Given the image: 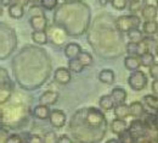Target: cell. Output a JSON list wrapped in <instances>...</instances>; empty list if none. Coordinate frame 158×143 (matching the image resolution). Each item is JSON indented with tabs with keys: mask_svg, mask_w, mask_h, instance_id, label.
Here are the masks:
<instances>
[{
	"mask_svg": "<svg viewBox=\"0 0 158 143\" xmlns=\"http://www.w3.org/2000/svg\"><path fill=\"white\" fill-rule=\"evenodd\" d=\"M85 113L86 114H85L84 123H86V126L89 128H102V127H106V118L102 114V111H100L99 109L90 108Z\"/></svg>",
	"mask_w": 158,
	"mask_h": 143,
	"instance_id": "1",
	"label": "cell"
},
{
	"mask_svg": "<svg viewBox=\"0 0 158 143\" xmlns=\"http://www.w3.org/2000/svg\"><path fill=\"white\" fill-rule=\"evenodd\" d=\"M141 23L140 17H138L135 14L133 15H127V16H119L116 20V26L120 32H129L133 28H138Z\"/></svg>",
	"mask_w": 158,
	"mask_h": 143,
	"instance_id": "2",
	"label": "cell"
},
{
	"mask_svg": "<svg viewBox=\"0 0 158 143\" xmlns=\"http://www.w3.org/2000/svg\"><path fill=\"white\" fill-rule=\"evenodd\" d=\"M146 132H147V125L140 119L133 120L131 123L128 126V133L134 142L141 138H146Z\"/></svg>",
	"mask_w": 158,
	"mask_h": 143,
	"instance_id": "3",
	"label": "cell"
},
{
	"mask_svg": "<svg viewBox=\"0 0 158 143\" xmlns=\"http://www.w3.org/2000/svg\"><path fill=\"white\" fill-rule=\"evenodd\" d=\"M128 83H129L131 89H134V91H142L147 86V76L142 71H140V70L131 71V75L128 78Z\"/></svg>",
	"mask_w": 158,
	"mask_h": 143,
	"instance_id": "4",
	"label": "cell"
},
{
	"mask_svg": "<svg viewBox=\"0 0 158 143\" xmlns=\"http://www.w3.org/2000/svg\"><path fill=\"white\" fill-rule=\"evenodd\" d=\"M49 120H50V123L56 127V128H61L66 125V114L60 110V109H54V110H50V115H49Z\"/></svg>",
	"mask_w": 158,
	"mask_h": 143,
	"instance_id": "5",
	"label": "cell"
},
{
	"mask_svg": "<svg viewBox=\"0 0 158 143\" xmlns=\"http://www.w3.org/2000/svg\"><path fill=\"white\" fill-rule=\"evenodd\" d=\"M29 23L32 26V28L34 31H45L46 27H48V20L44 15H35V16H32Z\"/></svg>",
	"mask_w": 158,
	"mask_h": 143,
	"instance_id": "6",
	"label": "cell"
},
{
	"mask_svg": "<svg viewBox=\"0 0 158 143\" xmlns=\"http://www.w3.org/2000/svg\"><path fill=\"white\" fill-rule=\"evenodd\" d=\"M71 71L66 67H59L55 71V81L60 83V84H67L71 82Z\"/></svg>",
	"mask_w": 158,
	"mask_h": 143,
	"instance_id": "7",
	"label": "cell"
},
{
	"mask_svg": "<svg viewBox=\"0 0 158 143\" xmlns=\"http://www.w3.org/2000/svg\"><path fill=\"white\" fill-rule=\"evenodd\" d=\"M59 101V93L55 91H46L39 98V103L41 105H52Z\"/></svg>",
	"mask_w": 158,
	"mask_h": 143,
	"instance_id": "8",
	"label": "cell"
},
{
	"mask_svg": "<svg viewBox=\"0 0 158 143\" xmlns=\"http://www.w3.org/2000/svg\"><path fill=\"white\" fill-rule=\"evenodd\" d=\"M111 131L114 133V135H123L124 132H127L128 131V123L127 121L124 120V119H114L112 123H111Z\"/></svg>",
	"mask_w": 158,
	"mask_h": 143,
	"instance_id": "9",
	"label": "cell"
},
{
	"mask_svg": "<svg viewBox=\"0 0 158 143\" xmlns=\"http://www.w3.org/2000/svg\"><path fill=\"white\" fill-rule=\"evenodd\" d=\"M129 116H133L135 119H140L145 114V108L141 102H133L129 105Z\"/></svg>",
	"mask_w": 158,
	"mask_h": 143,
	"instance_id": "10",
	"label": "cell"
},
{
	"mask_svg": "<svg viewBox=\"0 0 158 143\" xmlns=\"http://www.w3.org/2000/svg\"><path fill=\"white\" fill-rule=\"evenodd\" d=\"M81 51V47L78 43H68L64 48V55L67 59H76Z\"/></svg>",
	"mask_w": 158,
	"mask_h": 143,
	"instance_id": "11",
	"label": "cell"
},
{
	"mask_svg": "<svg viewBox=\"0 0 158 143\" xmlns=\"http://www.w3.org/2000/svg\"><path fill=\"white\" fill-rule=\"evenodd\" d=\"M9 15L15 20H20L24 15V9L19 2L11 4V5H9Z\"/></svg>",
	"mask_w": 158,
	"mask_h": 143,
	"instance_id": "12",
	"label": "cell"
},
{
	"mask_svg": "<svg viewBox=\"0 0 158 143\" xmlns=\"http://www.w3.org/2000/svg\"><path fill=\"white\" fill-rule=\"evenodd\" d=\"M110 96L112 97V99H113L114 104H122V103H125L127 97H128V94H127L125 89H123V88H118V87H117V88H113Z\"/></svg>",
	"mask_w": 158,
	"mask_h": 143,
	"instance_id": "13",
	"label": "cell"
},
{
	"mask_svg": "<svg viewBox=\"0 0 158 143\" xmlns=\"http://www.w3.org/2000/svg\"><path fill=\"white\" fill-rule=\"evenodd\" d=\"M124 66L127 70L129 71H136L140 69L141 64H140V59L139 56H134V55H129L124 59Z\"/></svg>",
	"mask_w": 158,
	"mask_h": 143,
	"instance_id": "14",
	"label": "cell"
},
{
	"mask_svg": "<svg viewBox=\"0 0 158 143\" xmlns=\"http://www.w3.org/2000/svg\"><path fill=\"white\" fill-rule=\"evenodd\" d=\"M33 115H34L37 119H39V120H46V119H49L50 109H49L48 105H41V104H40V105L34 108Z\"/></svg>",
	"mask_w": 158,
	"mask_h": 143,
	"instance_id": "15",
	"label": "cell"
},
{
	"mask_svg": "<svg viewBox=\"0 0 158 143\" xmlns=\"http://www.w3.org/2000/svg\"><path fill=\"white\" fill-rule=\"evenodd\" d=\"M114 78H116V75L110 69H105V70H102L99 74L100 82H102L105 84H112L114 82Z\"/></svg>",
	"mask_w": 158,
	"mask_h": 143,
	"instance_id": "16",
	"label": "cell"
},
{
	"mask_svg": "<svg viewBox=\"0 0 158 143\" xmlns=\"http://www.w3.org/2000/svg\"><path fill=\"white\" fill-rule=\"evenodd\" d=\"M114 115L117 119H127L129 116V106L125 104V103H122V104H116L114 108Z\"/></svg>",
	"mask_w": 158,
	"mask_h": 143,
	"instance_id": "17",
	"label": "cell"
},
{
	"mask_svg": "<svg viewBox=\"0 0 158 143\" xmlns=\"http://www.w3.org/2000/svg\"><path fill=\"white\" fill-rule=\"evenodd\" d=\"M141 15H142V17L146 21L156 20V17H157V6H155V5H148V4H147V5L142 9Z\"/></svg>",
	"mask_w": 158,
	"mask_h": 143,
	"instance_id": "18",
	"label": "cell"
},
{
	"mask_svg": "<svg viewBox=\"0 0 158 143\" xmlns=\"http://www.w3.org/2000/svg\"><path fill=\"white\" fill-rule=\"evenodd\" d=\"M142 32L146 34H156L158 33V22L156 20H147L143 22Z\"/></svg>",
	"mask_w": 158,
	"mask_h": 143,
	"instance_id": "19",
	"label": "cell"
},
{
	"mask_svg": "<svg viewBox=\"0 0 158 143\" xmlns=\"http://www.w3.org/2000/svg\"><path fill=\"white\" fill-rule=\"evenodd\" d=\"M147 5V0H131L129 2V6H128V10L131 12V14H138L141 12L142 9Z\"/></svg>",
	"mask_w": 158,
	"mask_h": 143,
	"instance_id": "20",
	"label": "cell"
},
{
	"mask_svg": "<svg viewBox=\"0 0 158 143\" xmlns=\"http://www.w3.org/2000/svg\"><path fill=\"white\" fill-rule=\"evenodd\" d=\"M127 36L129 38V42L131 43H140L142 42L145 38H143V32L139 28H133L130 29L129 32H127Z\"/></svg>",
	"mask_w": 158,
	"mask_h": 143,
	"instance_id": "21",
	"label": "cell"
},
{
	"mask_svg": "<svg viewBox=\"0 0 158 143\" xmlns=\"http://www.w3.org/2000/svg\"><path fill=\"white\" fill-rule=\"evenodd\" d=\"M99 105L102 110H105V111H110V110H112V109L114 108L116 104H114V102H113V99H112L111 96H103V97L100 98Z\"/></svg>",
	"mask_w": 158,
	"mask_h": 143,
	"instance_id": "22",
	"label": "cell"
},
{
	"mask_svg": "<svg viewBox=\"0 0 158 143\" xmlns=\"http://www.w3.org/2000/svg\"><path fill=\"white\" fill-rule=\"evenodd\" d=\"M32 39H33L34 43L43 45V44H46L48 43V34H46L45 31H33Z\"/></svg>",
	"mask_w": 158,
	"mask_h": 143,
	"instance_id": "23",
	"label": "cell"
},
{
	"mask_svg": "<svg viewBox=\"0 0 158 143\" xmlns=\"http://www.w3.org/2000/svg\"><path fill=\"white\" fill-rule=\"evenodd\" d=\"M77 59L81 62V65H83L84 67H85V66H90V65L93 64V61H94L93 55H91L89 51H84V50H81V51L79 53V55L77 56Z\"/></svg>",
	"mask_w": 158,
	"mask_h": 143,
	"instance_id": "24",
	"label": "cell"
},
{
	"mask_svg": "<svg viewBox=\"0 0 158 143\" xmlns=\"http://www.w3.org/2000/svg\"><path fill=\"white\" fill-rule=\"evenodd\" d=\"M139 59H140L141 66H145V67H150V66L155 62V56H153V54L150 53V51H147V53L140 55Z\"/></svg>",
	"mask_w": 158,
	"mask_h": 143,
	"instance_id": "25",
	"label": "cell"
},
{
	"mask_svg": "<svg viewBox=\"0 0 158 143\" xmlns=\"http://www.w3.org/2000/svg\"><path fill=\"white\" fill-rule=\"evenodd\" d=\"M143 102H145V104H146L148 108L153 109L155 111H157L158 113V97H156V96H151V94H147V96L143 97Z\"/></svg>",
	"mask_w": 158,
	"mask_h": 143,
	"instance_id": "26",
	"label": "cell"
},
{
	"mask_svg": "<svg viewBox=\"0 0 158 143\" xmlns=\"http://www.w3.org/2000/svg\"><path fill=\"white\" fill-rule=\"evenodd\" d=\"M68 70L72 71V72H76V74H79L84 70V66L81 65V62L79 61L78 59H69L68 61Z\"/></svg>",
	"mask_w": 158,
	"mask_h": 143,
	"instance_id": "27",
	"label": "cell"
},
{
	"mask_svg": "<svg viewBox=\"0 0 158 143\" xmlns=\"http://www.w3.org/2000/svg\"><path fill=\"white\" fill-rule=\"evenodd\" d=\"M127 53L129 55H134V56H139V43H131L129 42L127 44Z\"/></svg>",
	"mask_w": 158,
	"mask_h": 143,
	"instance_id": "28",
	"label": "cell"
},
{
	"mask_svg": "<svg viewBox=\"0 0 158 143\" xmlns=\"http://www.w3.org/2000/svg\"><path fill=\"white\" fill-rule=\"evenodd\" d=\"M59 4V0H40V5L45 10H54Z\"/></svg>",
	"mask_w": 158,
	"mask_h": 143,
	"instance_id": "29",
	"label": "cell"
},
{
	"mask_svg": "<svg viewBox=\"0 0 158 143\" xmlns=\"http://www.w3.org/2000/svg\"><path fill=\"white\" fill-rule=\"evenodd\" d=\"M111 4L116 10H124L127 9L128 0H111Z\"/></svg>",
	"mask_w": 158,
	"mask_h": 143,
	"instance_id": "30",
	"label": "cell"
},
{
	"mask_svg": "<svg viewBox=\"0 0 158 143\" xmlns=\"http://www.w3.org/2000/svg\"><path fill=\"white\" fill-rule=\"evenodd\" d=\"M44 143H57V137L54 132H48L45 135V137L43 138Z\"/></svg>",
	"mask_w": 158,
	"mask_h": 143,
	"instance_id": "31",
	"label": "cell"
},
{
	"mask_svg": "<svg viewBox=\"0 0 158 143\" xmlns=\"http://www.w3.org/2000/svg\"><path fill=\"white\" fill-rule=\"evenodd\" d=\"M150 75L153 80H157L158 78V62H153L150 67Z\"/></svg>",
	"mask_w": 158,
	"mask_h": 143,
	"instance_id": "32",
	"label": "cell"
},
{
	"mask_svg": "<svg viewBox=\"0 0 158 143\" xmlns=\"http://www.w3.org/2000/svg\"><path fill=\"white\" fill-rule=\"evenodd\" d=\"M6 143H22V138L19 135H11L7 137Z\"/></svg>",
	"mask_w": 158,
	"mask_h": 143,
	"instance_id": "33",
	"label": "cell"
},
{
	"mask_svg": "<svg viewBox=\"0 0 158 143\" xmlns=\"http://www.w3.org/2000/svg\"><path fill=\"white\" fill-rule=\"evenodd\" d=\"M28 143H44V141H43V137L37 136V135H32L28 138Z\"/></svg>",
	"mask_w": 158,
	"mask_h": 143,
	"instance_id": "34",
	"label": "cell"
},
{
	"mask_svg": "<svg viewBox=\"0 0 158 143\" xmlns=\"http://www.w3.org/2000/svg\"><path fill=\"white\" fill-rule=\"evenodd\" d=\"M9 136L10 135H9V132L6 130L0 128V143H6V140H7Z\"/></svg>",
	"mask_w": 158,
	"mask_h": 143,
	"instance_id": "35",
	"label": "cell"
},
{
	"mask_svg": "<svg viewBox=\"0 0 158 143\" xmlns=\"http://www.w3.org/2000/svg\"><path fill=\"white\" fill-rule=\"evenodd\" d=\"M57 143H72V140L67 135H62L57 138Z\"/></svg>",
	"mask_w": 158,
	"mask_h": 143,
	"instance_id": "36",
	"label": "cell"
},
{
	"mask_svg": "<svg viewBox=\"0 0 158 143\" xmlns=\"http://www.w3.org/2000/svg\"><path fill=\"white\" fill-rule=\"evenodd\" d=\"M151 88H152V92H153L156 96H158V78L157 80H153L152 84H151Z\"/></svg>",
	"mask_w": 158,
	"mask_h": 143,
	"instance_id": "37",
	"label": "cell"
},
{
	"mask_svg": "<svg viewBox=\"0 0 158 143\" xmlns=\"http://www.w3.org/2000/svg\"><path fill=\"white\" fill-rule=\"evenodd\" d=\"M136 143H158L157 140H150V138H141L139 141H135Z\"/></svg>",
	"mask_w": 158,
	"mask_h": 143,
	"instance_id": "38",
	"label": "cell"
},
{
	"mask_svg": "<svg viewBox=\"0 0 158 143\" xmlns=\"http://www.w3.org/2000/svg\"><path fill=\"white\" fill-rule=\"evenodd\" d=\"M12 2H14V0H0V5H2V6H9Z\"/></svg>",
	"mask_w": 158,
	"mask_h": 143,
	"instance_id": "39",
	"label": "cell"
},
{
	"mask_svg": "<svg viewBox=\"0 0 158 143\" xmlns=\"http://www.w3.org/2000/svg\"><path fill=\"white\" fill-rule=\"evenodd\" d=\"M99 1H100V5H101V6H106V5L108 4L110 0H99Z\"/></svg>",
	"mask_w": 158,
	"mask_h": 143,
	"instance_id": "40",
	"label": "cell"
},
{
	"mask_svg": "<svg viewBox=\"0 0 158 143\" xmlns=\"http://www.w3.org/2000/svg\"><path fill=\"white\" fill-rule=\"evenodd\" d=\"M106 143H119L118 140H110V141H107Z\"/></svg>",
	"mask_w": 158,
	"mask_h": 143,
	"instance_id": "41",
	"label": "cell"
},
{
	"mask_svg": "<svg viewBox=\"0 0 158 143\" xmlns=\"http://www.w3.org/2000/svg\"><path fill=\"white\" fill-rule=\"evenodd\" d=\"M1 14H2V7H1V5H0V16H1Z\"/></svg>",
	"mask_w": 158,
	"mask_h": 143,
	"instance_id": "42",
	"label": "cell"
},
{
	"mask_svg": "<svg viewBox=\"0 0 158 143\" xmlns=\"http://www.w3.org/2000/svg\"><path fill=\"white\" fill-rule=\"evenodd\" d=\"M156 53H157V55H158V45L156 47Z\"/></svg>",
	"mask_w": 158,
	"mask_h": 143,
	"instance_id": "43",
	"label": "cell"
},
{
	"mask_svg": "<svg viewBox=\"0 0 158 143\" xmlns=\"http://www.w3.org/2000/svg\"><path fill=\"white\" fill-rule=\"evenodd\" d=\"M157 6H158V0H157Z\"/></svg>",
	"mask_w": 158,
	"mask_h": 143,
	"instance_id": "44",
	"label": "cell"
}]
</instances>
